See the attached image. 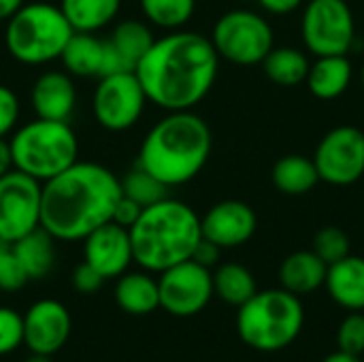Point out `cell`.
<instances>
[{
	"label": "cell",
	"instance_id": "1",
	"mask_svg": "<svg viewBox=\"0 0 364 362\" xmlns=\"http://www.w3.org/2000/svg\"><path fill=\"white\" fill-rule=\"evenodd\" d=\"M220 55L209 36L173 30L154 41L136 66L147 100L164 111H190L213 87Z\"/></svg>",
	"mask_w": 364,
	"mask_h": 362
},
{
	"label": "cell",
	"instance_id": "2",
	"mask_svg": "<svg viewBox=\"0 0 364 362\" xmlns=\"http://www.w3.org/2000/svg\"><path fill=\"white\" fill-rule=\"evenodd\" d=\"M122 198L119 177L98 162H75L43 183L41 226L55 241H83L113 220Z\"/></svg>",
	"mask_w": 364,
	"mask_h": 362
},
{
	"label": "cell",
	"instance_id": "3",
	"mask_svg": "<svg viewBox=\"0 0 364 362\" xmlns=\"http://www.w3.org/2000/svg\"><path fill=\"white\" fill-rule=\"evenodd\" d=\"M213 137L209 124L190 111H166L139 149V166L162 181L177 188L192 181L209 162Z\"/></svg>",
	"mask_w": 364,
	"mask_h": 362
},
{
	"label": "cell",
	"instance_id": "4",
	"mask_svg": "<svg viewBox=\"0 0 364 362\" xmlns=\"http://www.w3.org/2000/svg\"><path fill=\"white\" fill-rule=\"evenodd\" d=\"M128 230L134 262L149 273H162L190 260L203 239L198 213L171 196L145 207Z\"/></svg>",
	"mask_w": 364,
	"mask_h": 362
},
{
	"label": "cell",
	"instance_id": "5",
	"mask_svg": "<svg viewBox=\"0 0 364 362\" xmlns=\"http://www.w3.org/2000/svg\"><path fill=\"white\" fill-rule=\"evenodd\" d=\"M303 324V303L284 288L256 292L237 314V333L256 352H279L288 348L299 339Z\"/></svg>",
	"mask_w": 364,
	"mask_h": 362
},
{
	"label": "cell",
	"instance_id": "6",
	"mask_svg": "<svg viewBox=\"0 0 364 362\" xmlns=\"http://www.w3.org/2000/svg\"><path fill=\"white\" fill-rule=\"evenodd\" d=\"M73 34L75 30L60 6L49 2H30L6 19L4 45L17 62L43 66L62 58Z\"/></svg>",
	"mask_w": 364,
	"mask_h": 362
},
{
	"label": "cell",
	"instance_id": "7",
	"mask_svg": "<svg viewBox=\"0 0 364 362\" xmlns=\"http://www.w3.org/2000/svg\"><path fill=\"white\" fill-rule=\"evenodd\" d=\"M13 166L45 183L77 162L79 141L68 122L32 119L11 137Z\"/></svg>",
	"mask_w": 364,
	"mask_h": 362
},
{
	"label": "cell",
	"instance_id": "8",
	"mask_svg": "<svg viewBox=\"0 0 364 362\" xmlns=\"http://www.w3.org/2000/svg\"><path fill=\"white\" fill-rule=\"evenodd\" d=\"M209 38L220 60L239 66L262 64V60L273 49L271 23L260 13L250 9H235L224 13L215 21Z\"/></svg>",
	"mask_w": 364,
	"mask_h": 362
},
{
	"label": "cell",
	"instance_id": "9",
	"mask_svg": "<svg viewBox=\"0 0 364 362\" xmlns=\"http://www.w3.org/2000/svg\"><path fill=\"white\" fill-rule=\"evenodd\" d=\"M301 34L309 53L348 55L356 43V21L346 0H309L301 17Z\"/></svg>",
	"mask_w": 364,
	"mask_h": 362
},
{
	"label": "cell",
	"instance_id": "10",
	"mask_svg": "<svg viewBox=\"0 0 364 362\" xmlns=\"http://www.w3.org/2000/svg\"><path fill=\"white\" fill-rule=\"evenodd\" d=\"M147 94L134 70H119L98 79L92 94V113L109 132L130 130L143 115Z\"/></svg>",
	"mask_w": 364,
	"mask_h": 362
},
{
	"label": "cell",
	"instance_id": "11",
	"mask_svg": "<svg viewBox=\"0 0 364 362\" xmlns=\"http://www.w3.org/2000/svg\"><path fill=\"white\" fill-rule=\"evenodd\" d=\"M43 183L13 169L0 177V239L15 243L41 226Z\"/></svg>",
	"mask_w": 364,
	"mask_h": 362
},
{
	"label": "cell",
	"instance_id": "12",
	"mask_svg": "<svg viewBox=\"0 0 364 362\" xmlns=\"http://www.w3.org/2000/svg\"><path fill=\"white\" fill-rule=\"evenodd\" d=\"M314 164L320 181L331 186H352L364 175V132L356 126L328 130L316 147Z\"/></svg>",
	"mask_w": 364,
	"mask_h": 362
},
{
	"label": "cell",
	"instance_id": "13",
	"mask_svg": "<svg viewBox=\"0 0 364 362\" xmlns=\"http://www.w3.org/2000/svg\"><path fill=\"white\" fill-rule=\"evenodd\" d=\"M158 292L160 307L171 316H196L209 305L213 297V273L192 258L183 260L160 273Z\"/></svg>",
	"mask_w": 364,
	"mask_h": 362
},
{
	"label": "cell",
	"instance_id": "14",
	"mask_svg": "<svg viewBox=\"0 0 364 362\" xmlns=\"http://www.w3.org/2000/svg\"><path fill=\"white\" fill-rule=\"evenodd\" d=\"M70 326V314L60 301H36L23 316V346L32 354L53 356L68 341Z\"/></svg>",
	"mask_w": 364,
	"mask_h": 362
},
{
	"label": "cell",
	"instance_id": "15",
	"mask_svg": "<svg viewBox=\"0 0 364 362\" xmlns=\"http://www.w3.org/2000/svg\"><path fill=\"white\" fill-rule=\"evenodd\" d=\"M83 260L105 280H117L134 262L130 230L115 222L98 226L83 239Z\"/></svg>",
	"mask_w": 364,
	"mask_h": 362
},
{
	"label": "cell",
	"instance_id": "16",
	"mask_svg": "<svg viewBox=\"0 0 364 362\" xmlns=\"http://www.w3.org/2000/svg\"><path fill=\"white\" fill-rule=\"evenodd\" d=\"M258 226L256 211L243 201H220L200 218V233L222 250L247 243Z\"/></svg>",
	"mask_w": 364,
	"mask_h": 362
},
{
	"label": "cell",
	"instance_id": "17",
	"mask_svg": "<svg viewBox=\"0 0 364 362\" xmlns=\"http://www.w3.org/2000/svg\"><path fill=\"white\" fill-rule=\"evenodd\" d=\"M60 60L73 77L102 79L124 70L109 38H100L96 32H75Z\"/></svg>",
	"mask_w": 364,
	"mask_h": 362
},
{
	"label": "cell",
	"instance_id": "18",
	"mask_svg": "<svg viewBox=\"0 0 364 362\" xmlns=\"http://www.w3.org/2000/svg\"><path fill=\"white\" fill-rule=\"evenodd\" d=\"M30 102L41 119L68 122L77 107V87L73 83V75L64 70L43 73L32 83Z\"/></svg>",
	"mask_w": 364,
	"mask_h": 362
},
{
	"label": "cell",
	"instance_id": "19",
	"mask_svg": "<svg viewBox=\"0 0 364 362\" xmlns=\"http://www.w3.org/2000/svg\"><path fill=\"white\" fill-rule=\"evenodd\" d=\"M324 288L339 307L364 312V258L350 254L343 260L328 265Z\"/></svg>",
	"mask_w": 364,
	"mask_h": 362
},
{
	"label": "cell",
	"instance_id": "20",
	"mask_svg": "<svg viewBox=\"0 0 364 362\" xmlns=\"http://www.w3.org/2000/svg\"><path fill=\"white\" fill-rule=\"evenodd\" d=\"M328 265L314 252L301 250L290 254L279 267V284L284 290L303 297L320 290L326 282Z\"/></svg>",
	"mask_w": 364,
	"mask_h": 362
},
{
	"label": "cell",
	"instance_id": "21",
	"mask_svg": "<svg viewBox=\"0 0 364 362\" xmlns=\"http://www.w3.org/2000/svg\"><path fill=\"white\" fill-rule=\"evenodd\" d=\"M354 68L348 55H318L309 64L307 87L320 100H335L350 87Z\"/></svg>",
	"mask_w": 364,
	"mask_h": 362
},
{
	"label": "cell",
	"instance_id": "22",
	"mask_svg": "<svg viewBox=\"0 0 364 362\" xmlns=\"http://www.w3.org/2000/svg\"><path fill=\"white\" fill-rule=\"evenodd\" d=\"M115 303L130 316H147L160 307L158 280L149 275V271L124 273L115 284Z\"/></svg>",
	"mask_w": 364,
	"mask_h": 362
},
{
	"label": "cell",
	"instance_id": "23",
	"mask_svg": "<svg viewBox=\"0 0 364 362\" xmlns=\"http://www.w3.org/2000/svg\"><path fill=\"white\" fill-rule=\"evenodd\" d=\"M154 41H156V36H154L149 23H145L141 19L119 21L109 36V43H111L124 70H136L139 62L145 58V53L154 45Z\"/></svg>",
	"mask_w": 364,
	"mask_h": 362
},
{
	"label": "cell",
	"instance_id": "24",
	"mask_svg": "<svg viewBox=\"0 0 364 362\" xmlns=\"http://www.w3.org/2000/svg\"><path fill=\"white\" fill-rule=\"evenodd\" d=\"M271 179L277 192L288 196H303L318 186L320 175L314 164V158L290 154L275 162Z\"/></svg>",
	"mask_w": 364,
	"mask_h": 362
},
{
	"label": "cell",
	"instance_id": "25",
	"mask_svg": "<svg viewBox=\"0 0 364 362\" xmlns=\"http://www.w3.org/2000/svg\"><path fill=\"white\" fill-rule=\"evenodd\" d=\"M53 241L55 239L43 226H38L13 243V252L19 258V262L26 269L30 280H41L51 271V267L55 262Z\"/></svg>",
	"mask_w": 364,
	"mask_h": 362
},
{
	"label": "cell",
	"instance_id": "26",
	"mask_svg": "<svg viewBox=\"0 0 364 362\" xmlns=\"http://www.w3.org/2000/svg\"><path fill=\"white\" fill-rule=\"evenodd\" d=\"M60 9L75 32H98L117 17L122 0H60Z\"/></svg>",
	"mask_w": 364,
	"mask_h": 362
},
{
	"label": "cell",
	"instance_id": "27",
	"mask_svg": "<svg viewBox=\"0 0 364 362\" xmlns=\"http://www.w3.org/2000/svg\"><path fill=\"white\" fill-rule=\"evenodd\" d=\"M309 64L311 62L307 60L305 51L296 47H273L269 55L262 60L264 75L282 87L303 83L307 79Z\"/></svg>",
	"mask_w": 364,
	"mask_h": 362
},
{
	"label": "cell",
	"instance_id": "28",
	"mask_svg": "<svg viewBox=\"0 0 364 362\" xmlns=\"http://www.w3.org/2000/svg\"><path fill=\"white\" fill-rule=\"evenodd\" d=\"M256 280L252 271L239 262H224L213 273V294H218L226 305L241 307L256 294Z\"/></svg>",
	"mask_w": 364,
	"mask_h": 362
},
{
	"label": "cell",
	"instance_id": "29",
	"mask_svg": "<svg viewBox=\"0 0 364 362\" xmlns=\"http://www.w3.org/2000/svg\"><path fill=\"white\" fill-rule=\"evenodd\" d=\"M147 23L162 30H181L196 11V0H141Z\"/></svg>",
	"mask_w": 364,
	"mask_h": 362
},
{
	"label": "cell",
	"instance_id": "30",
	"mask_svg": "<svg viewBox=\"0 0 364 362\" xmlns=\"http://www.w3.org/2000/svg\"><path fill=\"white\" fill-rule=\"evenodd\" d=\"M119 181H122V194L126 198L134 201L143 209L166 198L168 190H171L162 181H158L154 175H149L145 169H141L139 164L132 171H128Z\"/></svg>",
	"mask_w": 364,
	"mask_h": 362
},
{
	"label": "cell",
	"instance_id": "31",
	"mask_svg": "<svg viewBox=\"0 0 364 362\" xmlns=\"http://www.w3.org/2000/svg\"><path fill=\"white\" fill-rule=\"evenodd\" d=\"M311 250L326 265H335L346 256H350V237L339 226H324L316 233Z\"/></svg>",
	"mask_w": 364,
	"mask_h": 362
},
{
	"label": "cell",
	"instance_id": "32",
	"mask_svg": "<svg viewBox=\"0 0 364 362\" xmlns=\"http://www.w3.org/2000/svg\"><path fill=\"white\" fill-rule=\"evenodd\" d=\"M337 346L341 352L363 356L364 354V314L350 312V316L341 322L337 331Z\"/></svg>",
	"mask_w": 364,
	"mask_h": 362
},
{
	"label": "cell",
	"instance_id": "33",
	"mask_svg": "<svg viewBox=\"0 0 364 362\" xmlns=\"http://www.w3.org/2000/svg\"><path fill=\"white\" fill-rule=\"evenodd\" d=\"M23 344V316L11 307H0V356L15 352Z\"/></svg>",
	"mask_w": 364,
	"mask_h": 362
},
{
	"label": "cell",
	"instance_id": "34",
	"mask_svg": "<svg viewBox=\"0 0 364 362\" xmlns=\"http://www.w3.org/2000/svg\"><path fill=\"white\" fill-rule=\"evenodd\" d=\"M28 273L21 267L19 258L13 252V245L0 254V290L4 292H17L28 284Z\"/></svg>",
	"mask_w": 364,
	"mask_h": 362
},
{
	"label": "cell",
	"instance_id": "35",
	"mask_svg": "<svg viewBox=\"0 0 364 362\" xmlns=\"http://www.w3.org/2000/svg\"><path fill=\"white\" fill-rule=\"evenodd\" d=\"M17 119H19V98L11 87L0 85V139L13 132Z\"/></svg>",
	"mask_w": 364,
	"mask_h": 362
},
{
	"label": "cell",
	"instance_id": "36",
	"mask_svg": "<svg viewBox=\"0 0 364 362\" xmlns=\"http://www.w3.org/2000/svg\"><path fill=\"white\" fill-rule=\"evenodd\" d=\"M102 284H105V277H102L94 267H90L85 260H83V262L75 269V273H73V286H75V290L81 292V294H94V292L100 290Z\"/></svg>",
	"mask_w": 364,
	"mask_h": 362
},
{
	"label": "cell",
	"instance_id": "37",
	"mask_svg": "<svg viewBox=\"0 0 364 362\" xmlns=\"http://www.w3.org/2000/svg\"><path fill=\"white\" fill-rule=\"evenodd\" d=\"M141 211H143V207H139L134 201H130V198H126L122 194L119 203L115 205V211H113V220L111 222H115V224H119L124 228H130L139 220Z\"/></svg>",
	"mask_w": 364,
	"mask_h": 362
},
{
	"label": "cell",
	"instance_id": "38",
	"mask_svg": "<svg viewBox=\"0 0 364 362\" xmlns=\"http://www.w3.org/2000/svg\"><path fill=\"white\" fill-rule=\"evenodd\" d=\"M220 252H222V247H218L215 243H211V241H207L203 237L198 241L194 254H192V260L198 262V265H203V267H207V269H211V267H215L220 262Z\"/></svg>",
	"mask_w": 364,
	"mask_h": 362
},
{
	"label": "cell",
	"instance_id": "39",
	"mask_svg": "<svg viewBox=\"0 0 364 362\" xmlns=\"http://www.w3.org/2000/svg\"><path fill=\"white\" fill-rule=\"evenodd\" d=\"M260 9H264L271 15H290L299 6L305 4V0H256Z\"/></svg>",
	"mask_w": 364,
	"mask_h": 362
},
{
	"label": "cell",
	"instance_id": "40",
	"mask_svg": "<svg viewBox=\"0 0 364 362\" xmlns=\"http://www.w3.org/2000/svg\"><path fill=\"white\" fill-rule=\"evenodd\" d=\"M13 154H11V143L0 139V177L13 171Z\"/></svg>",
	"mask_w": 364,
	"mask_h": 362
},
{
	"label": "cell",
	"instance_id": "41",
	"mask_svg": "<svg viewBox=\"0 0 364 362\" xmlns=\"http://www.w3.org/2000/svg\"><path fill=\"white\" fill-rule=\"evenodd\" d=\"M26 0H0V19H9L17 9H21Z\"/></svg>",
	"mask_w": 364,
	"mask_h": 362
},
{
	"label": "cell",
	"instance_id": "42",
	"mask_svg": "<svg viewBox=\"0 0 364 362\" xmlns=\"http://www.w3.org/2000/svg\"><path fill=\"white\" fill-rule=\"evenodd\" d=\"M322 362H363L360 361V356H354V354H348V352H333V354H328L326 358Z\"/></svg>",
	"mask_w": 364,
	"mask_h": 362
},
{
	"label": "cell",
	"instance_id": "43",
	"mask_svg": "<svg viewBox=\"0 0 364 362\" xmlns=\"http://www.w3.org/2000/svg\"><path fill=\"white\" fill-rule=\"evenodd\" d=\"M23 362H51V356H43V354H30Z\"/></svg>",
	"mask_w": 364,
	"mask_h": 362
},
{
	"label": "cell",
	"instance_id": "44",
	"mask_svg": "<svg viewBox=\"0 0 364 362\" xmlns=\"http://www.w3.org/2000/svg\"><path fill=\"white\" fill-rule=\"evenodd\" d=\"M11 245H13V243H9V241H4V239H0V254H2V252H6V250H9Z\"/></svg>",
	"mask_w": 364,
	"mask_h": 362
},
{
	"label": "cell",
	"instance_id": "45",
	"mask_svg": "<svg viewBox=\"0 0 364 362\" xmlns=\"http://www.w3.org/2000/svg\"><path fill=\"white\" fill-rule=\"evenodd\" d=\"M360 83H363V87H364V64H363V68H360Z\"/></svg>",
	"mask_w": 364,
	"mask_h": 362
}]
</instances>
